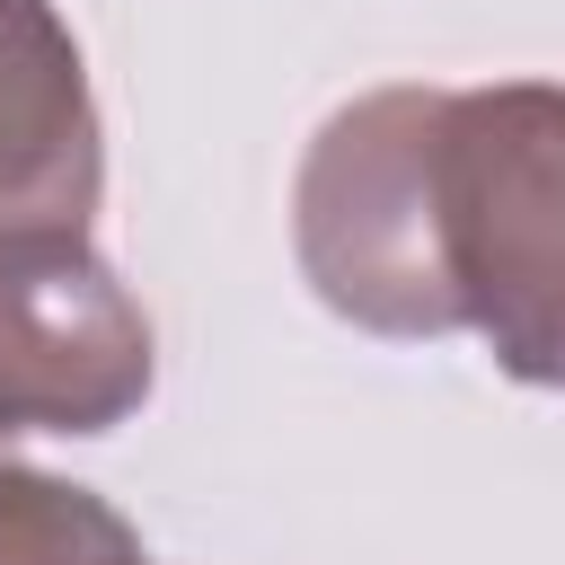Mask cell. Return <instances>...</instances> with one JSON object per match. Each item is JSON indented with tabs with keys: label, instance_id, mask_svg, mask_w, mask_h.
Wrapping results in <instances>:
<instances>
[{
	"label": "cell",
	"instance_id": "7a4b0ae2",
	"mask_svg": "<svg viewBox=\"0 0 565 565\" xmlns=\"http://www.w3.org/2000/svg\"><path fill=\"white\" fill-rule=\"evenodd\" d=\"M450 88H371L300 159L291 230L318 300L371 335H450L459 300L441 282L433 230V132Z\"/></svg>",
	"mask_w": 565,
	"mask_h": 565
},
{
	"label": "cell",
	"instance_id": "5b68a950",
	"mask_svg": "<svg viewBox=\"0 0 565 565\" xmlns=\"http://www.w3.org/2000/svg\"><path fill=\"white\" fill-rule=\"evenodd\" d=\"M0 565H150L132 521L88 486L35 477L0 450Z\"/></svg>",
	"mask_w": 565,
	"mask_h": 565
},
{
	"label": "cell",
	"instance_id": "6da1fadb",
	"mask_svg": "<svg viewBox=\"0 0 565 565\" xmlns=\"http://www.w3.org/2000/svg\"><path fill=\"white\" fill-rule=\"evenodd\" d=\"M433 230L459 327L530 388H565V88H450L433 132Z\"/></svg>",
	"mask_w": 565,
	"mask_h": 565
},
{
	"label": "cell",
	"instance_id": "3957f363",
	"mask_svg": "<svg viewBox=\"0 0 565 565\" xmlns=\"http://www.w3.org/2000/svg\"><path fill=\"white\" fill-rule=\"evenodd\" d=\"M150 397V318L79 230L0 238V433H115Z\"/></svg>",
	"mask_w": 565,
	"mask_h": 565
},
{
	"label": "cell",
	"instance_id": "8992f818",
	"mask_svg": "<svg viewBox=\"0 0 565 565\" xmlns=\"http://www.w3.org/2000/svg\"><path fill=\"white\" fill-rule=\"evenodd\" d=\"M0 441H9V433H0Z\"/></svg>",
	"mask_w": 565,
	"mask_h": 565
},
{
	"label": "cell",
	"instance_id": "277c9868",
	"mask_svg": "<svg viewBox=\"0 0 565 565\" xmlns=\"http://www.w3.org/2000/svg\"><path fill=\"white\" fill-rule=\"evenodd\" d=\"M106 194L97 106L53 0H0V238L88 230Z\"/></svg>",
	"mask_w": 565,
	"mask_h": 565
}]
</instances>
